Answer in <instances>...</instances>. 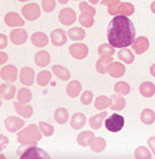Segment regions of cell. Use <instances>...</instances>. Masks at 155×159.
Returning <instances> with one entry per match:
<instances>
[{
  "label": "cell",
  "mask_w": 155,
  "mask_h": 159,
  "mask_svg": "<svg viewBox=\"0 0 155 159\" xmlns=\"http://www.w3.org/2000/svg\"><path fill=\"white\" fill-rule=\"evenodd\" d=\"M136 28L132 20L126 15H116L107 28V38L113 48H125L135 40Z\"/></svg>",
  "instance_id": "cell-1"
},
{
  "label": "cell",
  "mask_w": 155,
  "mask_h": 159,
  "mask_svg": "<svg viewBox=\"0 0 155 159\" xmlns=\"http://www.w3.org/2000/svg\"><path fill=\"white\" fill-rule=\"evenodd\" d=\"M39 128L35 125H30L23 130L18 133L17 140L22 145H36L42 136L39 132Z\"/></svg>",
  "instance_id": "cell-2"
},
{
  "label": "cell",
  "mask_w": 155,
  "mask_h": 159,
  "mask_svg": "<svg viewBox=\"0 0 155 159\" xmlns=\"http://www.w3.org/2000/svg\"><path fill=\"white\" fill-rule=\"evenodd\" d=\"M21 159H49V155L43 149L36 147L35 145L30 146L24 149V151L18 153Z\"/></svg>",
  "instance_id": "cell-3"
},
{
  "label": "cell",
  "mask_w": 155,
  "mask_h": 159,
  "mask_svg": "<svg viewBox=\"0 0 155 159\" xmlns=\"http://www.w3.org/2000/svg\"><path fill=\"white\" fill-rule=\"evenodd\" d=\"M125 126V118L118 114H113L105 120V128L111 132H118Z\"/></svg>",
  "instance_id": "cell-4"
},
{
  "label": "cell",
  "mask_w": 155,
  "mask_h": 159,
  "mask_svg": "<svg viewBox=\"0 0 155 159\" xmlns=\"http://www.w3.org/2000/svg\"><path fill=\"white\" fill-rule=\"evenodd\" d=\"M21 13L24 18L30 21L37 20L41 15V9L38 4L36 3H29L26 4L21 8Z\"/></svg>",
  "instance_id": "cell-5"
},
{
  "label": "cell",
  "mask_w": 155,
  "mask_h": 159,
  "mask_svg": "<svg viewBox=\"0 0 155 159\" xmlns=\"http://www.w3.org/2000/svg\"><path fill=\"white\" fill-rule=\"evenodd\" d=\"M69 52L73 58L78 60H83L88 55V48L85 44L76 43L70 46Z\"/></svg>",
  "instance_id": "cell-6"
},
{
  "label": "cell",
  "mask_w": 155,
  "mask_h": 159,
  "mask_svg": "<svg viewBox=\"0 0 155 159\" xmlns=\"http://www.w3.org/2000/svg\"><path fill=\"white\" fill-rule=\"evenodd\" d=\"M59 20L64 25H72L76 20V13L71 7L62 8L59 13Z\"/></svg>",
  "instance_id": "cell-7"
},
{
  "label": "cell",
  "mask_w": 155,
  "mask_h": 159,
  "mask_svg": "<svg viewBox=\"0 0 155 159\" xmlns=\"http://www.w3.org/2000/svg\"><path fill=\"white\" fill-rule=\"evenodd\" d=\"M25 122L20 117L9 116L5 120V127L10 132H16L24 126Z\"/></svg>",
  "instance_id": "cell-8"
},
{
  "label": "cell",
  "mask_w": 155,
  "mask_h": 159,
  "mask_svg": "<svg viewBox=\"0 0 155 159\" xmlns=\"http://www.w3.org/2000/svg\"><path fill=\"white\" fill-rule=\"evenodd\" d=\"M108 11L111 15H130L133 13L134 8L131 4H121L117 7L113 6L108 8Z\"/></svg>",
  "instance_id": "cell-9"
},
{
  "label": "cell",
  "mask_w": 155,
  "mask_h": 159,
  "mask_svg": "<svg viewBox=\"0 0 155 159\" xmlns=\"http://www.w3.org/2000/svg\"><path fill=\"white\" fill-rule=\"evenodd\" d=\"M51 42L56 47H61L67 42V34L66 32L62 29H56L51 32L50 34Z\"/></svg>",
  "instance_id": "cell-10"
},
{
  "label": "cell",
  "mask_w": 155,
  "mask_h": 159,
  "mask_svg": "<svg viewBox=\"0 0 155 159\" xmlns=\"http://www.w3.org/2000/svg\"><path fill=\"white\" fill-rule=\"evenodd\" d=\"M28 34L23 29H14L10 33V40L13 44L20 46L26 42Z\"/></svg>",
  "instance_id": "cell-11"
},
{
  "label": "cell",
  "mask_w": 155,
  "mask_h": 159,
  "mask_svg": "<svg viewBox=\"0 0 155 159\" xmlns=\"http://www.w3.org/2000/svg\"><path fill=\"white\" fill-rule=\"evenodd\" d=\"M20 80L25 86H32L34 81V71L30 67L22 68L20 74Z\"/></svg>",
  "instance_id": "cell-12"
},
{
  "label": "cell",
  "mask_w": 155,
  "mask_h": 159,
  "mask_svg": "<svg viewBox=\"0 0 155 159\" xmlns=\"http://www.w3.org/2000/svg\"><path fill=\"white\" fill-rule=\"evenodd\" d=\"M17 68L13 65H7L1 70V78L6 82H14L17 79Z\"/></svg>",
  "instance_id": "cell-13"
},
{
  "label": "cell",
  "mask_w": 155,
  "mask_h": 159,
  "mask_svg": "<svg viewBox=\"0 0 155 159\" xmlns=\"http://www.w3.org/2000/svg\"><path fill=\"white\" fill-rule=\"evenodd\" d=\"M5 22L7 25L10 27H17V26H23L24 20L16 12H8L5 16Z\"/></svg>",
  "instance_id": "cell-14"
},
{
  "label": "cell",
  "mask_w": 155,
  "mask_h": 159,
  "mask_svg": "<svg viewBox=\"0 0 155 159\" xmlns=\"http://www.w3.org/2000/svg\"><path fill=\"white\" fill-rule=\"evenodd\" d=\"M31 42L36 48H43L48 44V37L45 33L36 32L33 34H32Z\"/></svg>",
  "instance_id": "cell-15"
},
{
  "label": "cell",
  "mask_w": 155,
  "mask_h": 159,
  "mask_svg": "<svg viewBox=\"0 0 155 159\" xmlns=\"http://www.w3.org/2000/svg\"><path fill=\"white\" fill-rule=\"evenodd\" d=\"M95 139V135L93 132L86 130L81 132L78 136H77V143H79V145L84 146V147H87L90 146L93 140Z\"/></svg>",
  "instance_id": "cell-16"
},
{
  "label": "cell",
  "mask_w": 155,
  "mask_h": 159,
  "mask_svg": "<svg viewBox=\"0 0 155 159\" xmlns=\"http://www.w3.org/2000/svg\"><path fill=\"white\" fill-rule=\"evenodd\" d=\"M113 57H106V56H101L100 59L96 63V69L100 74H106L109 71L110 65L112 63Z\"/></svg>",
  "instance_id": "cell-17"
},
{
  "label": "cell",
  "mask_w": 155,
  "mask_h": 159,
  "mask_svg": "<svg viewBox=\"0 0 155 159\" xmlns=\"http://www.w3.org/2000/svg\"><path fill=\"white\" fill-rule=\"evenodd\" d=\"M82 90V85L79 81L77 80H73L71 81L66 88V92L67 95L70 98H75L77 97Z\"/></svg>",
  "instance_id": "cell-18"
},
{
  "label": "cell",
  "mask_w": 155,
  "mask_h": 159,
  "mask_svg": "<svg viewBox=\"0 0 155 159\" xmlns=\"http://www.w3.org/2000/svg\"><path fill=\"white\" fill-rule=\"evenodd\" d=\"M14 107L16 112L24 118H28L33 116V109L31 105H23V103H20V102H15Z\"/></svg>",
  "instance_id": "cell-19"
},
{
  "label": "cell",
  "mask_w": 155,
  "mask_h": 159,
  "mask_svg": "<svg viewBox=\"0 0 155 159\" xmlns=\"http://www.w3.org/2000/svg\"><path fill=\"white\" fill-rule=\"evenodd\" d=\"M34 61L36 65L40 67H46L50 62V55L46 50H41L37 52L34 56Z\"/></svg>",
  "instance_id": "cell-20"
},
{
  "label": "cell",
  "mask_w": 155,
  "mask_h": 159,
  "mask_svg": "<svg viewBox=\"0 0 155 159\" xmlns=\"http://www.w3.org/2000/svg\"><path fill=\"white\" fill-rule=\"evenodd\" d=\"M86 123V118L84 114L76 113L72 116L71 119V126L73 129H80L84 128Z\"/></svg>",
  "instance_id": "cell-21"
},
{
  "label": "cell",
  "mask_w": 155,
  "mask_h": 159,
  "mask_svg": "<svg viewBox=\"0 0 155 159\" xmlns=\"http://www.w3.org/2000/svg\"><path fill=\"white\" fill-rule=\"evenodd\" d=\"M108 72L112 77H121L124 75L126 72V68L120 62H112Z\"/></svg>",
  "instance_id": "cell-22"
},
{
  "label": "cell",
  "mask_w": 155,
  "mask_h": 159,
  "mask_svg": "<svg viewBox=\"0 0 155 159\" xmlns=\"http://www.w3.org/2000/svg\"><path fill=\"white\" fill-rule=\"evenodd\" d=\"M52 72L61 80L63 81H67L70 79L71 77V73L68 69H66L65 67L61 66V65H59V64H56V65H53L52 66Z\"/></svg>",
  "instance_id": "cell-23"
},
{
  "label": "cell",
  "mask_w": 155,
  "mask_h": 159,
  "mask_svg": "<svg viewBox=\"0 0 155 159\" xmlns=\"http://www.w3.org/2000/svg\"><path fill=\"white\" fill-rule=\"evenodd\" d=\"M148 45H149V43H148V40L146 39V37L140 36L138 39H136L132 48L136 51L137 54H141L148 48Z\"/></svg>",
  "instance_id": "cell-24"
},
{
  "label": "cell",
  "mask_w": 155,
  "mask_h": 159,
  "mask_svg": "<svg viewBox=\"0 0 155 159\" xmlns=\"http://www.w3.org/2000/svg\"><path fill=\"white\" fill-rule=\"evenodd\" d=\"M68 35L73 41H80L86 37V32L80 27H73L68 31Z\"/></svg>",
  "instance_id": "cell-25"
},
{
  "label": "cell",
  "mask_w": 155,
  "mask_h": 159,
  "mask_svg": "<svg viewBox=\"0 0 155 159\" xmlns=\"http://www.w3.org/2000/svg\"><path fill=\"white\" fill-rule=\"evenodd\" d=\"M107 116V113L106 112H102L99 115H96L92 117H90L89 119V125L92 129H99L101 128L102 126V123H103V120L105 119Z\"/></svg>",
  "instance_id": "cell-26"
},
{
  "label": "cell",
  "mask_w": 155,
  "mask_h": 159,
  "mask_svg": "<svg viewBox=\"0 0 155 159\" xmlns=\"http://www.w3.org/2000/svg\"><path fill=\"white\" fill-rule=\"evenodd\" d=\"M16 93V88L13 85H1V96L5 100H11Z\"/></svg>",
  "instance_id": "cell-27"
},
{
  "label": "cell",
  "mask_w": 155,
  "mask_h": 159,
  "mask_svg": "<svg viewBox=\"0 0 155 159\" xmlns=\"http://www.w3.org/2000/svg\"><path fill=\"white\" fill-rule=\"evenodd\" d=\"M112 99L106 96H99L95 101V107L98 110H104L112 105Z\"/></svg>",
  "instance_id": "cell-28"
},
{
  "label": "cell",
  "mask_w": 155,
  "mask_h": 159,
  "mask_svg": "<svg viewBox=\"0 0 155 159\" xmlns=\"http://www.w3.org/2000/svg\"><path fill=\"white\" fill-rule=\"evenodd\" d=\"M54 119L59 124H65L69 120V113L64 108H59L54 113Z\"/></svg>",
  "instance_id": "cell-29"
},
{
  "label": "cell",
  "mask_w": 155,
  "mask_h": 159,
  "mask_svg": "<svg viewBox=\"0 0 155 159\" xmlns=\"http://www.w3.org/2000/svg\"><path fill=\"white\" fill-rule=\"evenodd\" d=\"M32 92L30 89H20L18 92V95H17V99H18V102H20V103H28L31 102L32 100Z\"/></svg>",
  "instance_id": "cell-30"
},
{
  "label": "cell",
  "mask_w": 155,
  "mask_h": 159,
  "mask_svg": "<svg viewBox=\"0 0 155 159\" xmlns=\"http://www.w3.org/2000/svg\"><path fill=\"white\" fill-rule=\"evenodd\" d=\"M112 105H111V109L114 110V111H121L125 108L126 105V101L123 97L118 96V95H113L112 97Z\"/></svg>",
  "instance_id": "cell-31"
},
{
  "label": "cell",
  "mask_w": 155,
  "mask_h": 159,
  "mask_svg": "<svg viewBox=\"0 0 155 159\" xmlns=\"http://www.w3.org/2000/svg\"><path fill=\"white\" fill-rule=\"evenodd\" d=\"M51 77H52V75H51V73L49 71H41L37 75L36 81H37L39 86L45 87L49 83V81L51 80Z\"/></svg>",
  "instance_id": "cell-32"
},
{
  "label": "cell",
  "mask_w": 155,
  "mask_h": 159,
  "mask_svg": "<svg viewBox=\"0 0 155 159\" xmlns=\"http://www.w3.org/2000/svg\"><path fill=\"white\" fill-rule=\"evenodd\" d=\"M91 150L95 153H100L106 148V142L103 138H95L90 145Z\"/></svg>",
  "instance_id": "cell-33"
},
{
  "label": "cell",
  "mask_w": 155,
  "mask_h": 159,
  "mask_svg": "<svg viewBox=\"0 0 155 159\" xmlns=\"http://www.w3.org/2000/svg\"><path fill=\"white\" fill-rule=\"evenodd\" d=\"M140 90L144 97H151L155 93V87L153 84L150 82H146L140 85Z\"/></svg>",
  "instance_id": "cell-34"
},
{
  "label": "cell",
  "mask_w": 155,
  "mask_h": 159,
  "mask_svg": "<svg viewBox=\"0 0 155 159\" xmlns=\"http://www.w3.org/2000/svg\"><path fill=\"white\" fill-rule=\"evenodd\" d=\"M118 57L121 61H125L126 63H132L134 61V55L132 54L131 50L127 48H122L118 52Z\"/></svg>",
  "instance_id": "cell-35"
},
{
  "label": "cell",
  "mask_w": 155,
  "mask_h": 159,
  "mask_svg": "<svg viewBox=\"0 0 155 159\" xmlns=\"http://www.w3.org/2000/svg\"><path fill=\"white\" fill-rule=\"evenodd\" d=\"M98 52L100 56H106V57H113L115 50L114 48L112 45L109 44H102L101 46H100Z\"/></svg>",
  "instance_id": "cell-36"
},
{
  "label": "cell",
  "mask_w": 155,
  "mask_h": 159,
  "mask_svg": "<svg viewBox=\"0 0 155 159\" xmlns=\"http://www.w3.org/2000/svg\"><path fill=\"white\" fill-rule=\"evenodd\" d=\"M141 120L144 124L150 125L153 124L155 120V115L153 110L150 109H145L141 113Z\"/></svg>",
  "instance_id": "cell-37"
},
{
  "label": "cell",
  "mask_w": 155,
  "mask_h": 159,
  "mask_svg": "<svg viewBox=\"0 0 155 159\" xmlns=\"http://www.w3.org/2000/svg\"><path fill=\"white\" fill-rule=\"evenodd\" d=\"M79 22L81 25H83L84 27L86 28H90L93 26L94 24V16L92 15H86V14H83L81 13L79 16Z\"/></svg>",
  "instance_id": "cell-38"
},
{
  "label": "cell",
  "mask_w": 155,
  "mask_h": 159,
  "mask_svg": "<svg viewBox=\"0 0 155 159\" xmlns=\"http://www.w3.org/2000/svg\"><path fill=\"white\" fill-rule=\"evenodd\" d=\"M114 89L116 93L121 95H126L130 92V87L126 82H118L114 86Z\"/></svg>",
  "instance_id": "cell-39"
},
{
  "label": "cell",
  "mask_w": 155,
  "mask_h": 159,
  "mask_svg": "<svg viewBox=\"0 0 155 159\" xmlns=\"http://www.w3.org/2000/svg\"><path fill=\"white\" fill-rule=\"evenodd\" d=\"M39 129L42 132L43 135L46 137H49L54 133V128L52 125L45 122H39Z\"/></svg>",
  "instance_id": "cell-40"
},
{
  "label": "cell",
  "mask_w": 155,
  "mask_h": 159,
  "mask_svg": "<svg viewBox=\"0 0 155 159\" xmlns=\"http://www.w3.org/2000/svg\"><path fill=\"white\" fill-rule=\"evenodd\" d=\"M79 9H80V12L83 13V14H86V15H92L94 16L96 14V9L91 7L90 5H88L86 2L83 1L80 3L79 5Z\"/></svg>",
  "instance_id": "cell-41"
},
{
  "label": "cell",
  "mask_w": 155,
  "mask_h": 159,
  "mask_svg": "<svg viewBox=\"0 0 155 159\" xmlns=\"http://www.w3.org/2000/svg\"><path fill=\"white\" fill-rule=\"evenodd\" d=\"M135 157L136 158H151L150 152L145 147H139L135 152Z\"/></svg>",
  "instance_id": "cell-42"
},
{
  "label": "cell",
  "mask_w": 155,
  "mask_h": 159,
  "mask_svg": "<svg viewBox=\"0 0 155 159\" xmlns=\"http://www.w3.org/2000/svg\"><path fill=\"white\" fill-rule=\"evenodd\" d=\"M42 7L46 12H51L56 7L55 0H42Z\"/></svg>",
  "instance_id": "cell-43"
},
{
  "label": "cell",
  "mask_w": 155,
  "mask_h": 159,
  "mask_svg": "<svg viewBox=\"0 0 155 159\" xmlns=\"http://www.w3.org/2000/svg\"><path fill=\"white\" fill-rule=\"evenodd\" d=\"M93 101V93L91 91H85L81 96V102L84 105H89Z\"/></svg>",
  "instance_id": "cell-44"
},
{
  "label": "cell",
  "mask_w": 155,
  "mask_h": 159,
  "mask_svg": "<svg viewBox=\"0 0 155 159\" xmlns=\"http://www.w3.org/2000/svg\"><path fill=\"white\" fill-rule=\"evenodd\" d=\"M119 1H120V0H102V1H101V4H102V5H106V6H108L109 7H111L115 6Z\"/></svg>",
  "instance_id": "cell-45"
},
{
  "label": "cell",
  "mask_w": 155,
  "mask_h": 159,
  "mask_svg": "<svg viewBox=\"0 0 155 159\" xmlns=\"http://www.w3.org/2000/svg\"><path fill=\"white\" fill-rule=\"evenodd\" d=\"M147 143H148V145L150 146L151 150H153V153L155 155V138L154 137H153V138L149 139V140H148V142H147Z\"/></svg>",
  "instance_id": "cell-46"
},
{
  "label": "cell",
  "mask_w": 155,
  "mask_h": 159,
  "mask_svg": "<svg viewBox=\"0 0 155 159\" xmlns=\"http://www.w3.org/2000/svg\"><path fill=\"white\" fill-rule=\"evenodd\" d=\"M7 37L5 34H1V48H4L7 47Z\"/></svg>",
  "instance_id": "cell-47"
},
{
  "label": "cell",
  "mask_w": 155,
  "mask_h": 159,
  "mask_svg": "<svg viewBox=\"0 0 155 159\" xmlns=\"http://www.w3.org/2000/svg\"><path fill=\"white\" fill-rule=\"evenodd\" d=\"M7 60V55L5 52H1V64L5 63Z\"/></svg>",
  "instance_id": "cell-48"
},
{
  "label": "cell",
  "mask_w": 155,
  "mask_h": 159,
  "mask_svg": "<svg viewBox=\"0 0 155 159\" xmlns=\"http://www.w3.org/2000/svg\"><path fill=\"white\" fill-rule=\"evenodd\" d=\"M151 73H152L153 75H154L155 76V64H153V65L152 66V68H151Z\"/></svg>",
  "instance_id": "cell-49"
},
{
  "label": "cell",
  "mask_w": 155,
  "mask_h": 159,
  "mask_svg": "<svg viewBox=\"0 0 155 159\" xmlns=\"http://www.w3.org/2000/svg\"><path fill=\"white\" fill-rule=\"evenodd\" d=\"M151 8H152V10H153V12L155 13V1L152 4V6H151Z\"/></svg>",
  "instance_id": "cell-50"
},
{
  "label": "cell",
  "mask_w": 155,
  "mask_h": 159,
  "mask_svg": "<svg viewBox=\"0 0 155 159\" xmlns=\"http://www.w3.org/2000/svg\"><path fill=\"white\" fill-rule=\"evenodd\" d=\"M58 1H59L60 4H62V5H65V4H66V3H67L69 0H58Z\"/></svg>",
  "instance_id": "cell-51"
},
{
  "label": "cell",
  "mask_w": 155,
  "mask_h": 159,
  "mask_svg": "<svg viewBox=\"0 0 155 159\" xmlns=\"http://www.w3.org/2000/svg\"><path fill=\"white\" fill-rule=\"evenodd\" d=\"M89 1H90V2H91L92 4H97V3H98V2H99L100 0H89Z\"/></svg>",
  "instance_id": "cell-52"
},
{
  "label": "cell",
  "mask_w": 155,
  "mask_h": 159,
  "mask_svg": "<svg viewBox=\"0 0 155 159\" xmlns=\"http://www.w3.org/2000/svg\"><path fill=\"white\" fill-rule=\"evenodd\" d=\"M19 1H20V2H24V1H29V0H19Z\"/></svg>",
  "instance_id": "cell-53"
},
{
  "label": "cell",
  "mask_w": 155,
  "mask_h": 159,
  "mask_svg": "<svg viewBox=\"0 0 155 159\" xmlns=\"http://www.w3.org/2000/svg\"><path fill=\"white\" fill-rule=\"evenodd\" d=\"M73 1H75V0H73ZM76 1H78V0H76Z\"/></svg>",
  "instance_id": "cell-54"
}]
</instances>
